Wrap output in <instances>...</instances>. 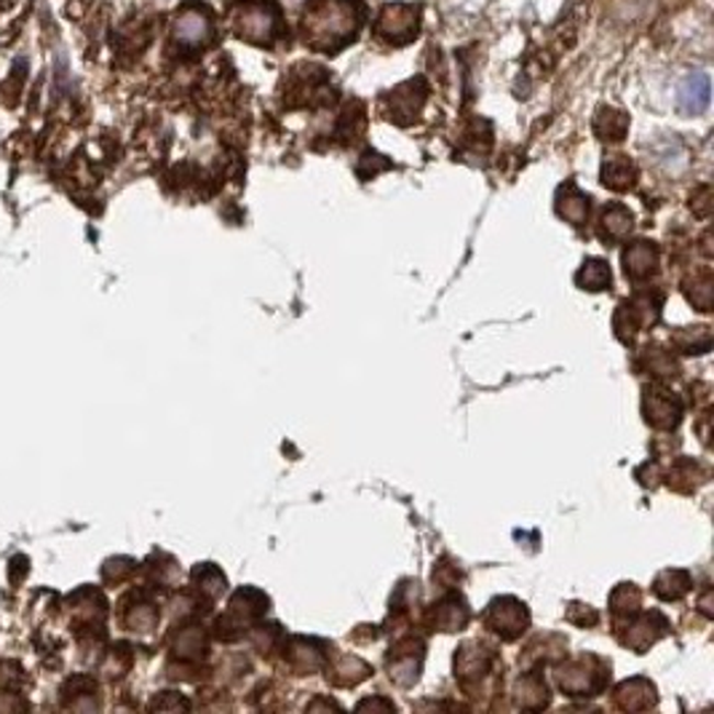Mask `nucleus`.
Instances as JSON below:
<instances>
[{"label": "nucleus", "instance_id": "nucleus-1", "mask_svg": "<svg viewBox=\"0 0 714 714\" xmlns=\"http://www.w3.org/2000/svg\"><path fill=\"white\" fill-rule=\"evenodd\" d=\"M361 22V0H308L300 16V33L313 52L335 54L359 35Z\"/></svg>", "mask_w": 714, "mask_h": 714}, {"label": "nucleus", "instance_id": "nucleus-2", "mask_svg": "<svg viewBox=\"0 0 714 714\" xmlns=\"http://www.w3.org/2000/svg\"><path fill=\"white\" fill-rule=\"evenodd\" d=\"M231 27L238 41L270 46L281 35V11L274 0H236L231 5Z\"/></svg>", "mask_w": 714, "mask_h": 714}, {"label": "nucleus", "instance_id": "nucleus-3", "mask_svg": "<svg viewBox=\"0 0 714 714\" xmlns=\"http://www.w3.org/2000/svg\"><path fill=\"white\" fill-rule=\"evenodd\" d=\"M421 33V5L388 3L375 20V35L391 46H408Z\"/></svg>", "mask_w": 714, "mask_h": 714}, {"label": "nucleus", "instance_id": "nucleus-4", "mask_svg": "<svg viewBox=\"0 0 714 714\" xmlns=\"http://www.w3.org/2000/svg\"><path fill=\"white\" fill-rule=\"evenodd\" d=\"M171 35H175V41L180 43L182 48H204L207 43H212L214 38L212 14L199 3L185 5L180 14L175 16Z\"/></svg>", "mask_w": 714, "mask_h": 714}, {"label": "nucleus", "instance_id": "nucleus-5", "mask_svg": "<svg viewBox=\"0 0 714 714\" xmlns=\"http://www.w3.org/2000/svg\"><path fill=\"white\" fill-rule=\"evenodd\" d=\"M710 94H712L710 76H704V72H693V76H688L685 81L680 83L677 104H680V110L685 115H699L710 108Z\"/></svg>", "mask_w": 714, "mask_h": 714}, {"label": "nucleus", "instance_id": "nucleus-6", "mask_svg": "<svg viewBox=\"0 0 714 714\" xmlns=\"http://www.w3.org/2000/svg\"><path fill=\"white\" fill-rule=\"evenodd\" d=\"M388 100H391V108H393L391 119L399 121L402 110H408L410 115H417L421 104L426 102V81H423V78H415V81L402 83L399 89H393L391 94H388Z\"/></svg>", "mask_w": 714, "mask_h": 714}, {"label": "nucleus", "instance_id": "nucleus-7", "mask_svg": "<svg viewBox=\"0 0 714 714\" xmlns=\"http://www.w3.org/2000/svg\"><path fill=\"white\" fill-rule=\"evenodd\" d=\"M626 126H629V119L621 110L605 108L596 115V134L602 140H621L626 134Z\"/></svg>", "mask_w": 714, "mask_h": 714}]
</instances>
